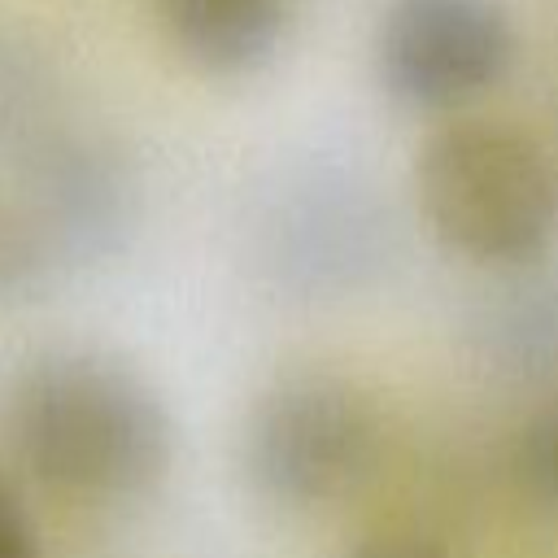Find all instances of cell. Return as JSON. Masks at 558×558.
Segmentation results:
<instances>
[{
    "label": "cell",
    "instance_id": "obj_7",
    "mask_svg": "<svg viewBox=\"0 0 558 558\" xmlns=\"http://www.w3.org/2000/svg\"><path fill=\"white\" fill-rule=\"evenodd\" d=\"M61 253L44 235V227L17 205L0 201V296H31L48 288Z\"/></svg>",
    "mask_w": 558,
    "mask_h": 558
},
{
    "label": "cell",
    "instance_id": "obj_3",
    "mask_svg": "<svg viewBox=\"0 0 558 558\" xmlns=\"http://www.w3.org/2000/svg\"><path fill=\"white\" fill-rule=\"evenodd\" d=\"M384 423L375 401L331 371L279 375L248 410L240 462L257 497L318 510L353 497L379 466Z\"/></svg>",
    "mask_w": 558,
    "mask_h": 558
},
{
    "label": "cell",
    "instance_id": "obj_2",
    "mask_svg": "<svg viewBox=\"0 0 558 558\" xmlns=\"http://www.w3.org/2000/svg\"><path fill=\"white\" fill-rule=\"evenodd\" d=\"M427 231L480 266H527L558 235V166L523 126L449 118L414 157Z\"/></svg>",
    "mask_w": 558,
    "mask_h": 558
},
{
    "label": "cell",
    "instance_id": "obj_6",
    "mask_svg": "<svg viewBox=\"0 0 558 558\" xmlns=\"http://www.w3.org/2000/svg\"><path fill=\"white\" fill-rule=\"evenodd\" d=\"M157 22L192 70L248 78L279 57L292 0H157Z\"/></svg>",
    "mask_w": 558,
    "mask_h": 558
},
{
    "label": "cell",
    "instance_id": "obj_10",
    "mask_svg": "<svg viewBox=\"0 0 558 558\" xmlns=\"http://www.w3.org/2000/svg\"><path fill=\"white\" fill-rule=\"evenodd\" d=\"M0 558H44L39 527L4 475H0Z\"/></svg>",
    "mask_w": 558,
    "mask_h": 558
},
{
    "label": "cell",
    "instance_id": "obj_8",
    "mask_svg": "<svg viewBox=\"0 0 558 558\" xmlns=\"http://www.w3.org/2000/svg\"><path fill=\"white\" fill-rule=\"evenodd\" d=\"M510 466H514V475H519L527 497H536L541 506L558 510V405L532 414L519 427Z\"/></svg>",
    "mask_w": 558,
    "mask_h": 558
},
{
    "label": "cell",
    "instance_id": "obj_4",
    "mask_svg": "<svg viewBox=\"0 0 558 558\" xmlns=\"http://www.w3.org/2000/svg\"><path fill=\"white\" fill-rule=\"evenodd\" d=\"M514 22L501 0H388L375 26V78L414 113H458L514 65Z\"/></svg>",
    "mask_w": 558,
    "mask_h": 558
},
{
    "label": "cell",
    "instance_id": "obj_9",
    "mask_svg": "<svg viewBox=\"0 0 558 558\" xmlns=\"http://www.w3.org/2000/svg\"><path fill=\"white\" fill-rule=\"evenodd\" d=\"M344 558H453V554L432 532H418V527H379V532L357 536L344 549Z\"/></svg>",
    "mask_w": 558,
    "mask_h": 558
},
{
    "label": "cell",
    "instance_id": "obj_5",
    "mask_svg": "<svg viewBox=\"0 0 558 558\" xmlns=\"http://www.w3.org/2000/svg\"><path fill=\"white\" fill-rule=\"evenodd\" d=\"M266 262L305 296L357 288L388 253V214L344 174H296L262 222Z\"/></svg>",
    "mask_w": 558,
    "mask_h": 558
},
{
    "label": "cell",
    "instance_id": "obj_1",
    "mask_svg": "<svg viewBox=\"0 0 558 558\" xmlns=\"http://www.w3.org/2000/svg\"><path fill=\"white\" fill-rule=\"evenodd\" d=\"M4 432L13 458L44 488L78 501L144 497L174 458V423L161 392L105 349L35 357L13 379Z\"/></svg>",
    "mask_w": 558,
    "mask_h": 558
}]
</instances>
